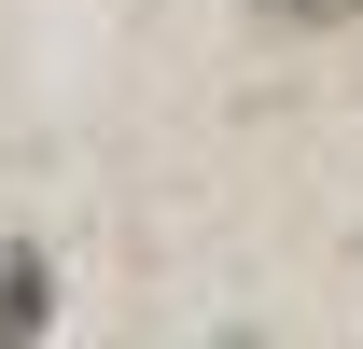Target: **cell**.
<instances>
[{
    "mask_svg": "<svg viewBox=\"0 0 363 349\" xmlns=\"http://www.w3.org/2000/svg\"><path fill=\"white\" fill-rule=\"evenodd\" d=\"M266 14H308V28H321V14H363V0H266Z\"/></svg>",
    "mask_w": 363,
    "mask_h": 349,
    "instance_id": "cell-2",
    "label": "cell"
},
{
    "mask_svg": "<svg viewBox=\"0 0 363 349\" xmlns=\"http://www.w3.org/2000/svg\"><path fill=\"white\" fill-rule=\"evenodd\" d=\"M43 307H56L43 252H0V349H28V336H43Z\"/></svg>",
    "mask_w": 363,
    "mask_h": 349,
    "instance_id": "cell-1",
    "label": "cell"
}]
</instances>
